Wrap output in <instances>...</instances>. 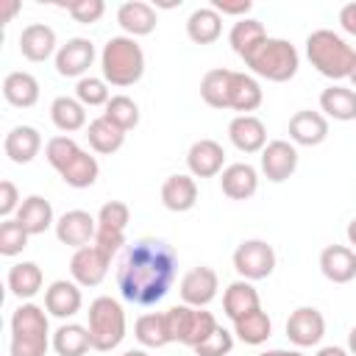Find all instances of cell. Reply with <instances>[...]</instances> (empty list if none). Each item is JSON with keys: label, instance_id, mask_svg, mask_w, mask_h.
Returning a JSON list of instances; mask_svg holds the SVG:
<instances>
[{"label": "cell", "instance_id": "53", "mask_svg": "<svg viewBox=\"0 0 356 356\" xmlns=\"http://www.w3.org/2000/svg\"><path fill=\"white\" fill-rule=\"evenodd\" d=\"M345 234H348V245L356 250V220L348 222V231H345Z\"/></svg>", "mask_w": 356, "mask_h": 356}, {"label": "cell", "instance_id": "54", "mask_svg": "<svg viewBox=\"0 0 356 356\" xmlns=\"http://www.w3.org/2000/svg\"><path fill=\"white\" fill-rule=\"evenodd\" d=\"M348 350H350V356H356V325L348 331Z\"/></svg>", "mask_w": 356, "mask_h": 356}, {"label": "cell", "instance_id": "16", "mask_svg": "<svg viewBox=\"0 0 356 356\" xmlns=\"http://www.w3.org/2000/svg\"><path fill=\"white\" fill-rule=\"evenodd\" d=\"M186 167L192 178H214L225 170V150L214 139H197L186 150Z\"/></svg>", "mask_w": 356, "mask_h": 356}, {"label": "cell", "instance_id": "27", "mask_svg": "<svg viewBox=\"0 0 356 356\" xmlns=\"http://www.w3.org/2000/svg\"><path fill=\"white\" fill-rule=\"evenodd\" d=\"M264 100V92H261V83L248 75V72H231V86H228V108L234 111H242V114H250L261 106Z\"/></svg>", "mask_w": 356, "mask_h": 356}, {"label": "cell", "instance_id": "37", "mask_svg": "<svg viewBox=\"0 0 356 356\" xmlns=\"http://www.w3.org/2000/svg\"><path fill=\"white\" fill-rule=\"evenodd\" d=\"M134 337L142 348H164L170 345V334L164 325V312H147L142 317H136L134 325Z\"/></svg>", "mask_w": 356, "mask_h": 356}, {"label": "cell", "instance_id": "47", "mask_svg": "<svg viewBox=\"0 0 356 356\" xmlns=\"http://www.w3.org/2000/svg\"><path fill=\"white\" fill-rule=\"evenodd\" d=\"M19 206H22L19 189L11 181H0V214H3V220H8L11 214H17Z\"/></svg>", "mask_w": 356, "mask_h": 356}, {"label": "cell", "instance_id": "35", "mask_svg": "<svg viewBox=\"0 0 356 356\" xmlns=\"http://www.w3.org/2000/svg\"><path fill=\"white\" fill-rule=\"evenodd\" d=\"M50 120H53V125H56L58 131L75 134V131L86 128V106H83L78 97L61 95V97H56V100L50 103Z\"/></svg>", "mask_w": 356, "mask_h": 356}, {"label": "cell", "instance_id": "42", "mask_svg": "<svg viewBox=\"0 0 356 356\" xmlns=\"http://www.w3.org/2000/svg\"><path fill=\"white\" fill-rule=\"evenodd\" d=\"M75 97L83 103V106H103L111 100L108 95V83L103 78H95V75H86L75 83Z\"/></svg>", "mask_w": 356, "mask_h": 356}, {"label": "cell", "instance_id": "22", "mask_svg": "<svg viewBox=\"0 0 356 356\" xmlns=\"http://www.w3.org/2000/svg\"><path fill=\"white\" fill-rule=\"evenodd\" d=\"M220 186H222V195L231 197V200H248L256 195L259 189V172L253 164L248 161H236V164H228L222 172H220Z\"/></svg>", "mask_w": 356, "mask_h": 356}, {"label": "cell", "instance_id": "25", "mask_svg": "<svg viewBox=\"0 0 356 356\" xmlns=\"http://www.w3.org/2000/svg\"><path fill=\"white\" fill-rule=\"evenodd\" d=\"M161 203H164V209H170L175 214L195 209V203H197V184H195V178L186 175V172L167 175L164 184H161Z\"/></svg>", "mask_w": 356, "mask_h": 356}, {"label": "cell", "instance_id": "40", "mask_svg": "<svg viewBox=\"0 0 356 356\" xmlns=\"http://www.w3.org/2000/svg\"><path fill=\"white\" fill-rule=\"evenodd\" d=\"M103 117H108L117 128H122V131L128 134L131 128L139 125V106H136L128 95H111V100L106 103Z\"/></svg>", "mask_w": 356, "mask_h": 356}, {"label": "cell", "instance_id": "32", "mask_svg": "<svg viewBox=\"0 0 356 356\" xmlns=\"http://www.w3.org/2000/svg\"><path fill=\"white\" fill-rule=\"evenodd\" d=\"M86 139H89V147L100 156H111L117 153L122 145H125V131L117 128L108 117H95L89 125H86Z\"/></svg>", "mask_w": 356, "mask_h": 356}, {"label": "cell", "instance_id": "12", "mask_svg": "<svg viewBox=\"0 0 356 356\" xmlns=\"http://www.w3.org/2000/svg\"><path fill=\"white\" fill-rule=\"evenodd\" d=\"M286 337L295 348H312L320 345L325 337V317L314 306H298L286 320Z\"/></svg>", "mask_w": 356, "mask_h": 356}, {"label": "cell", "instance_id": "41", "mask_svg": "<svg viewBox=\"0 0 356 356\" xmlns=\"http://www.w3.org/2000/svg\"><path fill=\"white\" fill-rule=\"evenodd\" d=\"M28 239H31V234H28L14 217H8V220L0 222V253H3V256H17V253H22V250L28 248Z\"/></svg>", "mask_w": 356, "mask_h": 356}, {"label": "cell", "instance_id": "34", "mask_svg": "<svg viewBox=\"0 0 356 356\" xmlns=\"http://www.w3.org/2000/svg\"><path fill=\"white\" fill-rule=\"evenodd\" d=\"M267 39V31L259 19L253 17H245V19H236L231 25V33H228V42H231V50L239 56V58H248L261 42Z\"/></svg>", "mask_w": 356, "mask_h": 356}, {"label": "cell", "instance_id": "48", "mask_svg": "<svg viewBox=\"0 0 356 356\" xmlns=\"http://www.w3.org/2000/svg\"><path fill=\"white\" fill-rule=\"evenodd\" d=\"M211 8L220 14V17H239V19H245V14L253 8V3L250 0H211Z\"/></svg>", "mask_w": 356, "mask_h": 356}, {"label": "cell", "instance_id": "13", "mask_svg": "<svg viewBox=\"0 0 356 356\" xmlns=\"http://www.w3.org/2000/svg\"><path fill=\"white\" fill-rule=\"evenodd\" d=\"M108 264L111 259L92 242L86 248H78L70 259V275L78 286H97L106 275H108Z\"/></svg>", "mask_w": 356, "mask_h": 356}, {"label": "cell", "instance_id": "3", "mask_svg": "<svg viewBox=\"0 0 356 356\" xmlns=\"http://www.w3.org/2000/svg\"><path fill=\"white\" fill-rule=\"evenodd\" d=\"M53 348V334L47 323V309L25 300L11 314V356H44Z\"/></svg>", "mask_w": 356, "mask_h": 356}, {"label": "cell", "instance_id": "19", "mask_svg": "<svg viewBox=\"0 0 356 356\" xmlns=\"http://www.w3.org/2000/svg\"><path fill=\"white\" fill-rule=\"evenodd\" d=\"M81 306H83V295L75 281L58 278L44 289V309H47V314H53L58 320L75 317L81 312Z\"/></svg>", "mask_w": 356, "mask_h": 356}, {"label": "cell", "instance_id": "6", "mask_svg": "<svg viewBox=\"0 0 356 356\" xmlns=\"http://www.w3.org/2000/svg\"><path fill=\"white\" fill-rule=\"evenodd\" d=\"M253 75L267 78L273 83H284L289 78H295L298 67H300V56L295 50L292 42L278 39V36H267L248 58H242Z\"/></svg>", "mask_w": 356, "mask_h": 356}, {"label": "cell", "instance_id": "44", "mask_svg": "<svg viewBox=\"0 0 356 356\" xmlns=\"http://www.w3.org/2000/svg\"><path fill=\"white\" fill-rule=\"evenodd\" d=\"M128 222H131V209L122 200H108L97 211V225H103V228H111V231H122L125 234Z\"/></svg>", "mask_w": 356, "mask_h": 356}, {"label": "cell", "instance_id": "15", "mask_svg": "<svg viewBox=\"0 0 356 356\" xmlns=\"http://www.w3.org/2000/svg\"><path fill=\"white\" fill-rule=\"evenodd\" d=\"M298 170V147L286 139H273L261 150V172L273 184H284Z\"/></svg>", "mask_w": 356, "mask_h": 356}, {"label": "cell", "instance_id": "11", "mask_svg": "<svg viewBox=\"0 0 356 356\" xmlns=\"http://www.w3.org/2000/svg\"><path fill=\"white\" fill-rule=\"evenodd\" d=\"M56 236L61 245L67 248H86L95 242V234H97V217H92L89 211L83 209H70L64 211L58 220H56Z\"/></svg>", "mask_w": 356, "mask_h": 356}, {"label": "cell", "instance_id": "52", "mask_svg": "<svg viewBox=\"0 0 356 356\" xmlns=\"http://www.w3.org/2000/svg\"><path fill=\"white\" fill-rule=\"evenodd\" d=\"M259 356H303L300 350H284V348H273V350H264Z\"/></svg>", "mask_w": 356, "mask_h": 356}, {"label": "cell", "instance_id": "24", "mask_svg": "<svg viewBox=\"0 0 356 356\" xmlns=\"http://www.w3.org/2000/svg\"><path fill=\"white\" fill-rule=\"evenodd\" d=\"M117 22L125 31V36L136 39V36L153 33L159 17H156V8L150 3H145V0H128V3H122L117 8Z\"/></svg>", "mask_w": 356, "mask_h": 356}, {"label": "cell", "instance_id": "20", "mask_svg": "<svg viewBox=\"0 0 356 356\" xmlns=\"http://www.w3.org/2000/svg\"><path fill=\"white\" fill-rule=\"evenodd\" d=\"M325 136H328V120H325V114L312 111V108H303V111H295L289 117V139H292V145L314 147V145H323Z\"/></svg>", "mask_w": 356, "mask_h": 356}, {"label": "cell", "instance_id": "4", "mask_svg": "<svg viewBox=\"0 0 356 356\" xmlns=\"http://www.w3.org/2000/svg\"><path fill=\"white\" fill-rule=\"evenodd\" d=\"M306 58L312 61V67L320 75H325L331 81H342L350 75L356 50L339 33H334L328 28H317L306 36Z\"/></svg>", "mask_w": 356, "mask_h": 356}, {"label": "cell", "instance_id": "7", "mask_svg": "<svg viewBox=\"0 0 356 356\" xmlns=\"http://www.w3.org/2000/svg\"><path fill=\"white\" fill-rule=\"evenodd\" d=\"M86 328L92 334V348L95 350H114L120 348V342L125 339V309L120 306V300H114L111 295H100L89 303L86 312Z\"/></svg>", "mask_w": 356, "mask_h": 356}, {"label": "cell", "instance_id": "30", "mask_svg": "<svg viewBox=\"0 0 356 356\" xmlns=\"http://www.w3.org/2000/svg\"><path fill=\"white\" fill-rule=\"evenodd\" d=\"M320 108L325 111V117L339 120V122L356 120V89L353 86H342V83L325 86L320 92Z\"/></svg>", "mask_w": 356, "mask_h": 356}, {"label": "cell", "instance_id": "2", "mask_svg": "<svg viewBox=\"0 0 356 356\" xmlns=\"http://www.w3.org/2000/svg\"><path fill=\"white\" fill-rule=\"evenodd\" d=\"M44 159L47 164L61 175V181L72 189H89L97 175H100V164L97 159L83 150L72 136H53L44 145Z\"/></svg>", "mask_w": 356, "mask_h": 356}, {"label": "cell", "instance_id": "56", "mask_svg": "<svg viewBox=\"0 0 356 356\" xmlns=\"http://www.w3.org/2000/svg\"><path fill=\"white\" fill-rule=\"evenodd\" d=\"M348 81L353 83V89H356V58H353V67H350V75H348Z\"/></svg>", "mask_w": 356, "mask_h": 356}, {"label": "cell", "instance_id": "39", "mask_svg": "<svg viewBox=\"0 0 356 356\" xmlns=\"http://www.w3.org/2000/svg\"><path fill=\"white\" fill-rule=\"evenodd\" d=\"M234 334L245 345H264L270 339V334H273V320L267 317L264 309L250 312L248 317H242V320L234 323Z\"/></svg>", "mask_w": 356, "mask_h": 356}, {"label": "cell", "instance_id": "17", "mask_svg": "<svg viewBox=\"0 0 356 356\" xmlns=\"http://www.w3.org/2000/svg\"><path fill=\"white\" fill-rule=\"evenodd\" d=\"M228 139L239 153H261L267 147V128L256 114H236L228 122Z\"/></svg>", "mask_w": 356, "mask_h": 356}, {"label": "cell", "instance_id": "26", "mask_svg": "<svg viewBox=\"0 0 356 356\" xmlns=\"http://www.w3.org/2000/svg\"><path fill=\"white\" fill-rule=\"evenodd\" d=\"M3 150L14 164H28L42 150V134L33 125H14L3 139Z\"/></svg>", "mask_w": 356, "mask_h": 356}, {"label": "cell", "instance_id": "38", "mask_svg": "<svg viewBox=\"0 0 356 356\" xmlns=\"http://www.w3.org/2000/svg\"><path fill=\"white\" fill-rule=\"evenodd\" d=\"M231 72L234 70H209L200 78V97L211 108H228V86H231Z\"/></svg>", "mask_w": 356, "mask_h": 356}, {"label": "cell", "instance_id": "23", "mask_svg": "<svg viewBox=\"0 0 356 356\" xmlns=\"http://www.w3.org/2000/svg\"><path fill=\"white\" fill-rule=\"evenodd\" d=\"M320 273L331 284H348L356 278V250L348 245H328L320 253Z\"/></svg>", "mask_w": 356, "mask_h": 356}, {"label": "cell", "instance_id": "45", "mask_svg": "<svg viewBox=\"0 0 356 356\" xmlns=\"http://www.w3.org/2000/svg\"><path fill=\"white\" fill-rule=\"evenodd\" d=\"M67 11L72 14L75 22L92 25L106 14V3L103 0H72V3H67Z\"/></svg>", "mask_w": 356, "mask_h": 356}, {"label": "cell", "instance_id": "33", "mask_svg": "<svg viewBox=\"0 0 356 356\" xmlns=\"http://www.w3.org/2000/svg\"><path fill=\"white\" fill-rule=\"evenodd\" d=\"M222 33V17L211 6H200L186 17V36L195 44H211Z\"/></svg>", "mask_w": 356, "mask_h": 356}, {"label": "cell", "instance_id": "5", "mask_svg": "<svg viewBox=\"0 0 356 356\" xmlns=\"http://www.w3.org/2000/svg\"><path fill=\"white\" fill-rule=\"evenodd\" d=\"M100 72L111 86H134L145 75V50L131 36H111L100 50Z\"/></svg>", "mask_w": 356, "mask_h": 356}, {"label": "cell", "instance_id": "21", "mask_svg": "<svg viewBox=\"0 0 356 356\" xmlns=\"http://www.w3.org/2000/svg\"><path fill=\"white\" fill-rule=\"evenodd\" d=\"M259 309H261V298H259V289L253 286V281L239 278V281L225 286L222 312L231 323H236V320H242V317H248L250 312H259Z\"/></svg>", "mask_w": 356, "mask_h": 356}, {"label": "cell", "instance_id": "43", "mask_svg": "<svg viewBox=\"0 0 356 356\" xmlns=\"http://www.w3.org/2000/svg\"><path fill=\"white\" fill-rule=\"evenodd\" d=\"M231 348H234V331L217 325V328H214L200 345H195L192 350H195V356H228Z\"/></svg>", "mask_w": 356, "mask_h": 356}, {"label": "cell", "instance_id": "31", "mask_svg": "<svg viewBox=\"0 0 356 356\" xmlns=\"http://www.w3.org/2000/svg\"><path fill=\"white\" fill-rule=\"evenodd\" d=\"M3 97L14 108H31L39 100V81L25 70H14L3 78Z\"/></svg>", "mask_w": 356, "mask_h": 356}, {"label": "cell", "instance_id": "10", "mask_svg": "<svg viewBox=\"0 0 356 356\" xmlns=\"http://www.w3.org/2000/svg\"><path fill=\"white\" fill-rule=\"evenodd\" d=\"M95 44L89 42V39H83V36H72V39H67L61 47H58V53H56V72L61 75V78H86V72H89V67L95 64Z\"/></svg>", "mask_w": 356, "mask_h": 356}, {"label": "cell", "instance_id": "51", "mask_svg": "<svg viewBox=\"0 0 356 356\" xmlns=\"http://www.w3.org/2000/svg\"><path fill=\"white\" fill-rule=\"evenodd\" d=\"M3 6H6V8H3V22H11L14 14L19 11V3H17V0H6Z\"/></svg>", "mask_w": 356, "mask_h": 356}, {"label": "cell", "instance_id": "14", "mask_svg": "<svg viewBox=\"0 0 356 356\" xmlns=\"http://www.w3.org/2000/svg\"><path fill=\"white\" fill-rule=\"evenodd\" d=\"M217 289H220V278L211 267L200 264V267H192L184 278H181V300L186 306H195V309H206L214 298H217Z\"/></svg>", "mask_w": 356, "mask_h": 356}, {"label": "cell", "instance_id": "28", "mask_svg": "<svg viewBox=\"0 0 356 356\" xmlns=\"http://www.w3.org/2000/svg\"><path fill=\"white\" fill-rule=\"evenodd\" d=\"M14 220H17L31 236L44 234L50 225H56V220H53V206H50V200L42 197V195H28V197L22 200V206L17 209Z\"/></svg>", "mask_w": 356, "mask_h": 356}, {"label": "cell", "instance_id": "1", "mask_svg": "<svg viewBox=\"0 0 356 356\" xmlns=\"http://www.w3.org/2000/svg\"><path fill=\"white\" fill-rule=\"evenodd\" d=\"M178 256L172 245L156 236H142L125 248L117 264V289L128 303L156 306L172 289Z\"/></svg>", "mask_w": 356, "mask_h": 356}, {"label": "cell", "instance_id": "36", "mask_svg": "<svg viewBox=\"0 0 356 356\" xmlns=\"http://www.w3.org/2000/svg\"><path fill=\"white\" fill-rule=\"evenodd\" d=\"M92 348V334L86 325L78 323H61L53 331V350L58 356H83Z\"/></svg>", "mask_w": 356, "mask_h": 356}, {"label": "cell", "instance_id": "9", "mask_svg": "<svg viewBox=\"0 0 356 356\" xmlns=\"http://www.w3.org/2000/svg\"><path fill=\"white\" fill-rule=\"evenodd\" d=\"M234 270L245 281H261L275 270V250L264 239H245L234 250Z\"/></svg>", "mask_w": 356, "mask_h": 356}, {"label": "cell", "instance_id": "8", "mask_svg": "<svg viewBox=\"0 0 356 356\" xmlns=\"http://www.w3.org/2000/svg\"><path fill=\"white\" fill-rule=\"evenodd\" d=\"M164 325H167V334H170V342H181V345H200L220 323L214 320L211 312L206 309H195V306H186V303H178V306H170L164 312Z\"/></svg>", "mask_w": 356, "mask_h": 356}, {"label": "cell", "instance_id": "49", "mask_svg": "<svg viewBox=\"0 0 356 356\" xmlns=\"http://www.w3.org/2000/svg\"><path fill=\"white\" fill-rule=\"evenodd\" d=\"M339 25H342L345 33L356 36V3H345L339 8Z\"/></svg>", "mask_w": 356, "mask_h": 356}, {"label": "cell", "instance_id": "29", "mask_svg": "<svg viewBox=\"0 0 356 356\" xmlns=\"http://www.w3.org/2000/svg\"><path fill=\"white\" fill-rule=\"evenodd\" d=\"M6 284H8V292L19 300H31L33 295L42 292V284H44V275H42V267L36 261H17L8 267V275H6Z\"/></svg>", "mask_w": 356, "mask_h": 356}, {"label": "cell", "instance_id": "55", "mask_svg": "<svg viewBox=\"0 0 356 356\" xmlns=\"http://www.w3.org/2000/svg\"><path fill=\"white\" fill-rule=\"evenodd\" d=\"M122 356H147V350H142V348H136V350H134V348H131V350H125Z\"/></svg>", "mask_w": 356, "mask_h": 356}, {"label": "cell", "instance_id": "18", "mask_svg": "<svg viewBox=\"0 0 356 356\" xmlns=\"http://www.w3.org/2000/svg\"><path fill=\"white\" fill-rule=\"evenodd\" d=\"M58 39H56V31L44 22H31L22 28L19 33V53L28 58V61H47L50 56L56 58L58 53Z\"/></svg>", "mask_w": 356, "mask_h": 356}, {"label": "cell", "instance_id": "50", "mask_svg": "<svg viewBox=\"0 0 356 356\" xmlns=\"http://www.w3.org/2000/svg\"><path fill=\"white\" fill-rule=\"evenodd\" d=\"M317 356H350L348 348H339V345H325L317 350Z\"/></svg>", "mask_w": 356, "mask_h": 356}, {"label": "cell", "instance_id": "46", "mask_svg": "<svg viewBox=\"0 0 356 356\" xmlns=\"http://www.w3.org/2000/svg\"><path fill=\"white\" fill-rule=\"evenodd\" d=\"M95 245L108 256V259H114L120 250H122V245H125V234L122 231H111V228H103V225H97V234H95Z\"/></svg>", "mask_w": 356, "mask_h": 356}]
</instances>
